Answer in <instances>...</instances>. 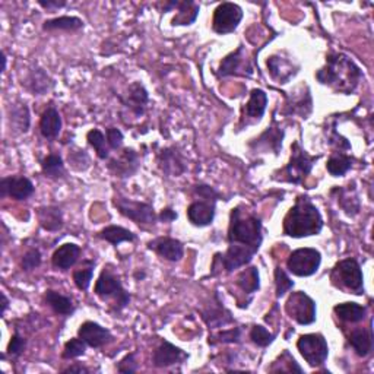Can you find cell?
I'll return each instance as SVG.
<instances>
[{
    "label": "cell",
    "mask_w": 374,
    "mask_h": 374,
    "mask_svg": "<svg viewBox=\"0 0 374 374\" xmlns=\"http://www.w3.org/2000/svg\"><path fill=\"white\" fill-rule=\"evenodd\" d=\"M226 239H229V248L224 255H215L211 268L212 275H215L218 268L220 270L224 269L226 274H233L234 270L244 268L252 262L264 243L262 220L244 205L233 208Z\"/></svg>",
    "instance_id": "cell-1"
},
{
    "label": "cell",
    "mask_w": 374,
    "mask_h": 374,
    "mask_svg": "<svg viewBox=\"0 0 374 374\" xmlns=\"http://www.w3.org/2000/svg\"><path fill=\"white\" fill-rule=\"evenodd\" d=\"M317 82L331 88L338 94L351 95L358 88L362 72L355 62L344 53H329L326 63L316 72Z\"/></svg>",
    "instance_id": "cell-2"
},
{
    "label": "cell",
    "mask_w": 374,
    "mask_h": 374,
    "mask_svg": "<svg viewBox=\"0 0 374 374\" xmlns=\"http://www.w3.org/2000/svg\"><path fill=\"white\" fill-rule=\"evenodd\" d=\"M323 217L320 211L305 195L296 199L294 207L284 218V234L292 239H305V237L319 235L323 230Z\"/></svg>",
    "instance_id": "cell-3"
},
{
    "label": "cell",
    "mask_w": 374,
    "mask_h": 374,
    "mask_svg": "<svg viewBox=\"0 0 374 374\" xmlns=\"http://www.w3.org/2000/svg\"><path fill=\"white\" fill-rule=\"evenodd\" d=\"M95 296L110 307L113 313H120L130 304V292L123 287L120 278L110 268H104L95 282Z\"/></svg>",
    "instance_id": "cell-4"
},
{
    "label": "cell",
    "mask_w": 374,
    "mask_h": 374,
    "mask_svg": "<svg viewBox=\"0 0 374 374\" xmlns=\"http://www.w3.org/2000/svg\"><path fill=\"white\" fill-rule=\"evenodd\" d=\"M331 282L338 290L345 291L354 296H362L364 294V275L357 259L347 257L332 268Z\"/></svg>",
    "instance_id": "cell-5"
},
{
    "label": "cell",
    "mask_w": 374,
    "mask_h": 374,
    "mask_svg": "<svg viewBox=\"0 0 374 374\" xmlns=\"http://www.w3.org/2000/svg\"><path fill=\"white\" fill-rule=\"evenodd\" d=\"M320 155H310L305 151L300 142H294L291 145V158L290 163L281 170V181H287V183L292 185H301L303 181L307 178V176L312 173L314 164L319 160Z\"/></svg>",
    "instance_id": "cell-6"
},
{
    "label": "cell",
    "mask_w": 374,
    "mask_h": 374,
    "mask_svg": "<svg viewBox=\"0 0 374 374\" xmlns=\"http://www.w3.org/2000/svg\"><path fill=\"white\" fill-rule=\"evenodd\" d=\"M113 205L116 207V209L124 218H128L142 226L154 225L155 221L158 220V215L155 213L154 207L148 202H139L124 198L121 195H116L113 198Z\"/></svg>",
    "instance_id": "cell-7"
},
{
    "label": "cell",
    "mask_w": 374,
    "mask_h": 374,
    "mask_svg": "<svg viewBox=\"0 0 374 374\" xmlns=\"http://www.w3.org/2000/svg\"><path fill=\"white\" fill-rule=\"evenodd\" d=\"M322 265V253L313 247H301L294 250L288 260L287 269L294 277L307 278L317 274Z\"/></svg>",
    "instance_id": "cell-8"
},
{
    "label": "cell",
    "mask_w": 374,
    "mask_h": 374,
    "mask_svg": "<svg viewBox=\"0 0 374 374\" xmlns=\"http://www.w3.org/2000/svg\"><path fill=\"white\" fill-rule=\"evenodd\" d=\"M297 349L310 367H322L329 357V345L322 334H305L297 341Z\"/></svg>",
    "instance_id": "cell-9"
},
{
    "label": "cell",
    "mask_w": 374,
    "mask_h": 374,
    "mask_svg": "<svg viewBox=\"0 0 374 374\" xmlns=\"http://www.w3.org/2000/svg\"><path fill=\"white\" fill-rule=\"evenodd\" d=\"M285 312L290 319L301 326L313 325L317 319L316 301L304 291H292L285 303Z\"/></svg>",
    "instance_id": "cell-10"
},
{
    "label": "cell",
    "mask_w": 374,
    "mask_h": 374,
    "mask_svg": "<svg viewBox=\"0 0 374 374\" xmlns=\"http://www.w3.org/2000/svg\"><path fill=\"white\" fill-rule=\"evenodd\" d=\"M243 16L244 14L240 5L233 2H222L213 10L212 30L220 34V36H226V34H231L239 28Z\"/></svg>",
    "instance_id": "cell-11"
},
{
    "label": "cell",
    "mask_w": 374,
    "mask_h": 374,
    "mask_svg": "<svg viewBox=\"0 0 374 374\" xmlns=\"http://www.w3.org/2000/svg\"><path fill=\"white\" fill-rule=\"evenodd\" d=\"M253 75V66L250 59L247 58V53L244 50V45H239V49L226 54L221 60L217 76L226 78V76H243L250 78Z\"/></svg>",
    "instance_id": "cell-12"
},
{
    "label": "cell",
    "mask_w": 374,
    "mask_h": 374,
    "mask_svg": "<svg viewBox=\"0 0 374 374\" xmlns=\"http://www.w3.org/2000/svg\"><path fill=\"white\" fill-rule=\"evenodd\" d=\"M266 66L270 78L281 85L288 84L300 71V65L285 53L272 54L266 60Z\"/></svg>",
    "instance_id": "cell-13"
},
{
    "label": "cell",
    "mask_w": 374,
    "mask_h": 374,
    "mask_svg": "<svg viewBox=\"0 0 374 374\" xmlns=\"http://www.w3.org/2000/svg\"><path fill=\"white\" fill-rule=\"evenodd\" d=\"M107 168L113 176L119 178L133 177L141 168L139 154L133 148H123L116 158H110Z\"/></svg>",
    "instance_id": "cell-14"
},
{
    "label": "cell",
    "mask_w": 374,
    "mask_h": 374,
    "mask_svg": "<svg viewBox=\"0 0 374 374\" xmlns=\"http://www.w3.org/2000/svg\"><path fill=\"white\" fill-rule=\"evenodd\" d=\"M36 191L32 181L25 176H8L0 180V198L27 200Z\"/></svg>",
    "instance_id": "cell-15"
},
{
    "label": "cell",
    "mask_w": 374,
    "mask_h": 374,
    "mask_svg": "<svg viewBox=\"0 0 374 374\" xmlns=\"http://www.w3.org/2000/svg\"><path fill=\"white\" fill-rule=\"evenodd\" d=\"M187 358H189V354L186 353V351L163 339L160 345H158L154 351L152 364L156 369H168L177 364H183Z\"/></svg>",
    "instance_id": "cell-16"
},
{
    "label": "cell",
    "mask_w": 374,
    "mask_h": 374,
    "mask_svg": "<svg viewBox=\"0 0 374 374\" xmlns=\"http://www.w3.org/2000/svg\"><path fill=\"white\" fill-rule=\"evenodd\" d=\"M313 111V98L309 86H300L287 97V103L282 108V115L300 116L301 119H309Z\"/></svg>",
    "instance_id": "cell-17"
},
{
    "label": "cell",
    "mask_w": 374,
    "mask_h": 374,
    "mask_svg": "<svg viewBox=\"0 0 374 374\" xmlns=\"http://www.w3.org/2000/svg\"><path fill=\"white\" fill-rule=\"evenodd\" d=\"M202 319L209 326V329H220L234 323V317L231 312L225 307L224 303L220 300L218 294H213V299L205 309L200 310Z\"/></svg>",
    "instance_id": "cell-18"
},
{
    "label": "cell",
    "mask_w": 374,
    "mask_h": 374,
    "mask_svg": "<svg viewBox=\"0 0 374 374\" xmlns=\"http://www.w3.org/2000/svg\"><path fill=\"white\" fill-rule=\"evenodd\" d=\"M78 336L81 338L89 348L95 349L108 345L110 342H113V339H115L110 329L93 320H86L79 326Z\"/></svg>",
    "instance_id": "cell-19"
},
{
    "label": "cell",
    "mask_w": 374,
    "mask_h": 374,
    "mask_svg": "<svg viewBox=\"0 0 374 374\" xmlns=\"http://www.w3.org/2000/svg\"><path fill=\"white\" fill-rule=\"evenodd\" d=\"M186 213L191 225L198 226V229H205V226H209L215 220V213H217V200L199 199L191 202L187 207Z\"/></svg>",
    "instance_id": "cell-20"
},
{
    "label": "cell",
    "mask_w": 374,
    "mask_h": 374,
    "mask_svg": "<svg viewBox=\"0 0 374 374\" xmlns=\"http://www.w3.org/2000/svg\"><path fill=\"white\" fill-rule=\"evenodd\" d=\"M282 141H284V130L278 126H269L259 138L248 142V148L256 154L274 152L275 155H279Z\"/></svg>",
    "instance_id": "cell-21"
},
{
    "label": "cell",
    "mask_w": 374,
    "mask_h": 374,
    "mask_svg": "<svg viewBox=\"0 0 374 374\" xmlns=\"http://www.w3.org/2000/svg\"><path fill=\"white\" fill-rule=\"evenodd\" d=\"M121 104L128 107L136 117H142L146 111V106L150 103V94L142 82L136 81L129 85L128 94L119 97Z\"/></svg>",
    "instance_id": "cell-22"
},
{
    "label": "cell",
    "mask_w": 374,
    "mask_h": 374,
    "mask_svg": "<svg viewBox=\"0 0 374 374\" xmlns=\"http://www.w3.org/2000/svg\"><path fill=\"white\" fill-rule=\"evenodd\" d=\"M148 248L168 262H180L185 256V246L172 237H156L148 243Z\"/></svg>",
    "instance_id": "cell-23"
},
{
    "label": "cell",
    "mask_w": 374,
    "mask_h": 374,
    "mask_svg": "<svg viewBox=\"0 0 374 374\" xmlns=\"http://www.w3.org/2000/svg\"><path fill=\"white\" fill-rule=\"evenodd\" d=\"M158 167L170 177H180L187 170L185 158L176 146H168L158 154Z\"/></svg>",
    "instance_id": "cell-24"
},
{
    "label": "cell",
    "mask_w": 374,
    "mask_h": 374,
    "mask_svg": "<svg viewBox=\"0 0 374 374\" xmlns=\"http://www.w3.org/2000/svg\"><path fill=\"white\" fill-rule=\"evenodd\" d=\"M266 107H268V94L265 93V91L260 88L252 89L250 98H248V101L243 108L242 121L246 123V126L252 123H259L265 116Z\"/></svg>",
    "instance_id": "cell-25"
},
{
    "label": "cell",
    "mask_w": 374,
    "mask_h": 374,
    "mask_svg": "<svg viewBox=\"0 0 374 374\" xmlns=\"http://www.w3.org/2000/svg\"><path fill=\"white\" fill-rule=\"evenodd\" d=\"M331 196H334L338 202L339 208H341L348 217H357L361 211V200L358 196V191L355 189V185L348 186H336L331 190Z\"/></svg>",
    "instance_id": "cell-26"
},
{
    "label": "cell",
    "mask_w": 374,
    "mask_h": 374,
    "mask_svg": "<svg viewBox=\"0 0 374 374\" xmlns=\"http://www.w3.org/2000/svg\"><path fill=\"white\" fill-rule=\"evenodd\" d=\"M22 86L28 89L32 95H44L54 88V81L43 67L36 66L28 71L24 81H22Z\"/></svg>",
    "instance_id": "cell-27"
},
{
    "label": "cell",
    "mask_w": 374,
    "mask_h": 374,
    "mask_svg": "<svg viewBox=\"0 0 374 374\" xmlns=\"http://www.w3.org/2000/svg\"><path fill=\"white\" fill-rule=\"evenodd\" d=\"M81 247L75 243H65L54 250L51 256V265L58 270H69L76 265L81 256Z\"/></svg>",
    "instance_id": "cell-28"
},
{
    "label": "cell",
    "mask_w": 374,
    "mask_h": 374,
    "mask_svg": "<svg viewBox=\"0 0 374 374\" xmlns=\"http://www.w3.org/2000/svg\"><path fill=\"white\" fill-rule=\"evenodd\" d=\"M62 116L59 110L54 106H49L44 110L40 119V133L44 139L47 141H54L59 138V135L62 132Z\"/></svg>",
    "instance_id": "cell-29"
},
{
    "label": "cell",
    "mask_w": 374,
    "mask_h": 374,
    "mask_svg": "<svg viewBox=\"0 0 374 374\" xmlns=\"http://www.w3.org/2000/svg\"><path fill=\"white\" fill-rule=\"evenodd\" d=\"M44 303L47 304L56 314L65 316V317L72 316L76 310V305L71 297L63 296V294L54 291V290L45 291Z\"/></svg>",
    "instance_id": "cell-30"
},
{
    "label": "cell",
    "mask_w": 374,
    "mask_h": 374,
    "mask_svg": "<svg viewBox=\"0 0 374 374\" xmlns=\"http://www.w3.org/2000/svg\"><path fill=\"white\" fill-rule=\"evenodd\" d=\"M37 217L41 229L50 233H58L63 226V212L59 207L47 205L37 209Z\"/></svg>",
    "instance_id": "cell-31"
},
{
    "label": "cell",
    "mask_w": 374,
    "mask_h": 374,
    "mask_svg": "<svg viewBox=\"0 0 374 374\" xmlns=\"http://www.w3.org/2000/svg\"><path fill=\"white\" fill-rule=\"evenodd\" d=\"M348 342L353 347L354 353L361 357L366 358L371 354L373 351V331L371 327L366 329V327H360V329H354L348 336Z\"/></svg>",
    "instance_id": "cell-32"
},
{
    "label": "cell",
    "mask_w": 374,
    "mask_h": 374,
    "mask_svg": "<svg viewBox=\"0 0 374 374\" xmlns=\"http://www.w3.org/2000/svg\"><path fill=\"white\" fill-rule=\"evenodd\" d=\"M174 9H177V14L172 21L173 27H189L195 24L200 10L199 5L194 0H183V2L177 0Z\"/></svg>",
    "instance_id": "cell-33"
},
{
    "label": "cell",
    "mask_w": 374,
    "mask_h": 374,
    "mask_svg": "<svg viewBox=\"0 0 374 374\" xmlns=\"http://www.w3.org/2000/svg\"><path fill=\"white\" fill-rule=\"evenodd\" d=\"M334 313L336 314L338 319H341L342 322L355 325L366 319L367 309L358 303L347 301V303L336 304L334 307Z\"/></svg>",
    "instance_id": "cell-34"
},
{
    "label": "cell",
    "mask_w": 374,
    "mask_h": 374,
    "mask_svg": "<svg viewBox=\"0 0 374 374\" xmlns=\"http://www.w3.org/2000/svg\"><path fill=\"white\" fill-rule=\"evenodd\" d=\"M9 126L16 133H27L31 126L30 110L25 104H12L8 111Z\"/></svg>",
    "instance_id": "cell-35"
},
{
    "label": "cell",
    "mask_w": 374,
    "mask_h": 374,
    "mask_svg": "<svg viewBox=\"0 0 374 374\" xmlns=\"http://www.w3.org/2000/svg\"><path fill=\"white\" fill-rule=\"evenodd\" d=\"M98 239L104 240L113 246H119L121 243H133L136 240V234L120 225H108L98 231Z\"/></svg>",
    "instance_id": "cell-36"
},
{
    "label": "cell",
    "mask_w": 374,
    "mask_h": 374,
    "mask_svg": "<svg viewBox=\"0 0 374 374\" xmlns=\"http://www.w3.org/2000/svg\"><path fill=\"white\" fill-rule=\"evenodd\" d=\"M84 30V21L78 16H59L44 21L43 31H65V32H78Z\"/></svg>",
    "instance_id": "cell-37"
},
{
    "label": "cell",
    "mask_w": 374,
    "mask_h": 374,
    "mask_svg": "<svg viewBox=\"0 0 374 374\" xmlns=\"http://www.w3.org/2000/svg\"><path fill=\"white\" fill-rule=\"evenodd\" d=\"M235 284L247 296H253L260 288V275L256 266H248L237 275Z\"/></svg>",
    "instance_id": "cell-38"
},
{
    "label": "cell",
    "mask_w": 374,
    "mask_h": 374,
    "mask_svg": "<svg viewBox=\"0 0 374 374\" xmlns=\"http://www.w3.org/2000/svg\"><path fill=\"white\" fill-rule=\"evenodd\" d=\"M41 172L51 180H62L66 177L65 161L60 154H49L41 161Z\"/></svg>",
    "instance_id": "cell-39"
},
{
    "label": "cell",
    "mask_w": 374,
    "mask_h": 374,
    "mask_svg": "<svg viewBox=\"0 0 374 374\" xmlns=\"http://www.w3.org/2000/svg\"><path fill=\"white\" fill-rule=\"evenodd\" d=\"M354 160L345 152H334L326 163V170L332 177H342L351 168H353Z\"/></svg>",
    "instance_id": "cell-40"
},
{
    "label": "cell",
    "mask_w": 374,
    "mask_h": 374,
    "mask_svg": "<svg viewBox=\"0 0 374 374\" xmlns=\"http://www.w3.org/2000/svg\"><path fill=\"white\" fill-rule=\"evenodd\" d=\"M270 373H304L303 367H300L299 362L296 361L288 349H284L281 355L272 362V366L268 369Z\"/></svg>",
    "instance_id": "cell-41"
},
{
    "label": "cell",
    "mask_w": 374,
    "mask_h": 374,
    "mask_svg": "<svg viewBox=\"0 0 374 374\" xmlns=\"http://www.w3.org/2000/svg\"><path fill=\"white\" fill-rule=\"evenodd\" d=\"M86 141H88L89 146H93L100 160H103V161L110 160V148H108V143H107L106 133H103L100 129H91L86 133Z\"/></svg>",
    "instance_id": "cell-42"
},
{
    "label": "cell",
    "mask_w": 374,
    "mask_h": 374,
    "mask_svg": "<svg viewBox=\"0 0 374 374\" xmlns=\"http://www.w3.org/2000/svg\"><path fill=\"white\" fill-rule=\"evenodd\" d=\"M94 269H95V260H84L82 266L73 270V282L78 290L88 291L91 281H93Z\"/></svg>",
    "instance_id": "cell-43"
},
{
    "label": "cell",
    "mask_w": 374,
    "mask_h": 374,
    "mask_svg": "<svg viewBox=\"0 0 374 374\" xmlns=\"http://www.w3.org/2000/svg\"><path fill=\"white\" fill-rule=\"evenodd\" d=\"M336 120L334 119L329 124H327V128L325 129L326 138H327V143L329 146L335 150V152H344V151H349L351 150V143L348 142V139L345 136H342L336 130Z\"/></svg>",
    "instance_id": "cell-44"
},
{
    "label": "cell",
    "mask_w": 374,
    "mask_h": 374,
    "mask_svg": "<svg viewBox=\"0 0 374 374\" xmlns=\"http://www.w3.org/2000/svg\"><path fill=\"white\" fill-rule=\"evenodd\" d=\"M209 345L217 344H240L242 342V327H231V329L220 331L209 336Z\"/></svg>",
    "instance_id": "cell-45"
},
{
    "label": "cell",
    "mask_w": 374,
    "mask_h": 374,
    "mask_svg": "<svg viewBox=\"0 0 374 374\" xmlns=\"http://www.w3.org/2000/svg\"><path fill=\"white\" fill-rule=\"evenodd\" d=\"M248 336H250L252 342L260 348H268L270 344H274L277 339V334H272L262 325H255L250 329Z\"/></svg>",
    "instance_id": "cell-46"
},
{
    "label": "cell",
    "mask_w": 374,
    "mask_h": 374,
    "mask_svg": "<svg viewBox=\"0 0 374 374\" xmlns=\"http://www.w3.org/2000/svg\"><path fill=\"white\" fill-rule=\"evenodd\" d=\"M86 344L82 341L81 338H72L67 341L63 347V353H62V358L63 360H75L85 355L86 353Z\"/></svg>",
    "instance_id": "cell-47"
},
{
    "label": "cell",
    "mask_w": 374,
    "mask_h": 374,
    "mask_svg": "<svg viewBox=\"0 0 374 374\" xmlns=\"http://www.w3.org/2000/svg\"><path fill=\"white\" fill-rule=\"evenodd\" d=\"M275 288H277V299H282L288 291L294 288V281L288 277L287 272L281 266L275 268Z\"/></svg>",
    "instance_id": "cell-48"
},
{
    "label": "cell",
    "mask_w": 374,
    "mask_h": 374,
    "mask_svg": "<svg viewBox=\"0 0 374 374\" xmlns=\"http://www.w3.org/2000/svg\"><path fill=\"white\" fill-rule=\"evenodd\" d=\"M67 160H69V164L72 165L73 170H76V172H85L91 165L88 154L79 148L71 150L69 155H67Z\"/></svg>",
    "instance_id": "cell-49"
},
{
    "label": "cell",
    "mask_w": 374,
    "mask_h": 374,
    "mask_svg": "<svg viewBox=\"0 0 374 374\" xmlns=\"http://www.w3.org/2000/svg\"><path fill=\"white\" fill-rule=\"evenodd\" d=\"M41 262H43V257L38 248H30V250H27L21 259V268L24 272H31L40 268Z\"/></svg>",
    "instance_id": "cell-50"
},
{
    "label": "cell",
    "mask_w": 374,
    "mask_h": 374,
    "mask_svg": "<svg viewBox=\"0 0 374 374\" xmlns=\"http://www.w3.org/2000/svg\"><path fill=\"white\" fill-rule=\"evenodd\" d=\"M25 348H27V339L19 332H15L12 338H10L6 353L10 358H19L22 354H24Z\"/></svg>",
    "instance_id": "cell-51"
},
{
    "label": "cell",
    "mask_w": 374,
    "mask_h": 374,
    "mask_svg": "<svg viewBox=\"0 0 374 374\" xmlns=\"http://www.w3.org/2000/svg\"><path fill=\"white\" fill-rule=\"evenodd\" d=\"M116 370L119 373H124V374H132L139 370V362L138 358H136L135 353H130L128 355H124L116 366Z\"/></svg>",
    "instance_id": "cell-52"
},
{
    "label": "cell",
    "mask_w": 374,
    "mask_h": 374,
    "mask_svg": "<svg viewBox=\"0 0 374 374\" xmlns=\"http://www.w3.org/2000/svg\"><path fill=\"white\" fill-rule=\"evenodd\" d=\"M106 138H107L108 148L111 151H120L121 150L124 136H123V133H121L120 129H117V128H107L106 129Z\"/></svg>",
    "instance_id": "cell-53"
},
{
    "label": "cell",
    "mask_w": 374,
    "mask_h": 374,
    "mask_svg": "<svg viewBox=\"0 0 374 374\" xmlns=\"http://www.w3.org/2000/svg\"><path fill=\"white\" fill-rule=\"evenodd\" d=\"M194 195L200 199H211V200H217V202L221 198L220 191L215 190L212 186L203 185V183L194 186Z\"/></svg>",
    "instance_id": "cell-54"
},
{
    "label": "cell",
    "mask_w": 374,
    "mask_h": 374,
    "mask_svg": "<svg viewBox=\"0 0 374 374\" xmlns=\"http://www.w3.org/2000/svg\"><path fill=\"white\" fill-rule=\"evenodd\" d=\"M178 218V215L177 212L173 209V208H164L160 213H158V220H160L161 222H165V224H170V222H173Z\"/></svg>",
    "instance_id": "cell-55"
},
{
    "label": "cell",
    "mask_w": 374,
    "mask_h": 374,
    "mask_svg": "<svg viewBox=\"0 0 374 374\" xmlns=\"http://www.w3.org/2000/svg\"><path fill=\"white\" fill-rule=\"evenodd\" d=\"M37 3L43 9H47V10H58V9H62L66 6L65 0H38Z\"/></svg>",
    "instance_id": "cell-56"
},
{
    "label": "cell",
    "mask_w": 374,
    "mask_h": 374,
    "mask_svg": "<svg viewBox=\"0 0 374 374\" xmlns=\"http://www.w3.org/2000/svg\"><path fill=\"white\" fill-rule=\"evenodd\" d=\"M93 370L82 366V364H73V366H69V367H66L62 373H84V374H88L91 373Z\"/></svg>",
    "instance_id": "cell-57"
},
{
    "label": "cell",
    "mask_w": 374,
    "mask_h": 374,
    "mask_svg": "<svg viewBox=\"0 0 374 374\" xmlns=\"http://www.w3.org/2000/svg\"><path fill=\"white\" fill-rule=\"evenodd\" d=\"M0 296H2V316H5L6 310L9 309V299L5 292L0 294Z\"/></svg>",
    "instance_id": "cell-58"
},
{
    "label": "cell",
    "mask_w": 374,
    "mask_h": 374,
    "mask_svg": "<svg viewBox=\"0 0 374 374\" xmlns=\"http://www.w3.org/2000/svg\"><path fill=\"white\" fill-rule=\"evenodd\" d=\"M2 63H3V67H2V72L6 71V63H8V59H6V53L3 51L2 53Z\"/></svg>",
    "instance_id": "cell-59"
},
{
    "label": "cell",
    "mask_w": 374,
    "mask_h": 374,
    "mask_svg": "<svg viewBox=\"0 0 374 374\" xmlns=\"http://www.w3.org/2000/svg\"><path fill=\"white\" fill-rule=\"evenodd\" d=\"M135 278H136V279H143V278H145V272H142V274H139V272H136Z\"/></svg>",
    "instance_id": "cell-60"
}]
</instances>
